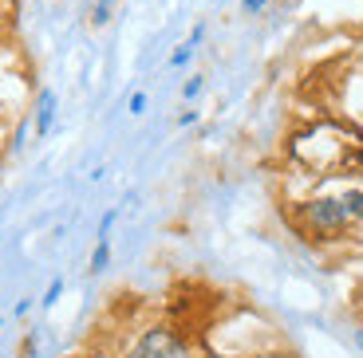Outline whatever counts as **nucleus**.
<instances>
[{"mask_svg": "<svg viewBox=\"0 0 363 358\" xmlns=\"http://www.w3.org/2000/svg\"><path fill=\"white\" fill-rule=\"evenodd\" d=\"M308 221L316 224L320 233H336V229H344L347 224V213H344V201H332V197H324V201H312L308 209Z\"/></svg>", "mask_w": 363, "mask_h": 358, "instance_id": "obj_1", "label": "nucleus"}, {"mask_svg": "<svg viewBox=\"0 0 363 358\" xmlns=\"http://www.w3.org/2000/svg\"><path fill=\"white\" fill-rule=\"evenodd\" d=\"M170 354H178V339L158 327V331H146L143 342H138L127 358H170Z\"/></svg>", "mask_w": 363, "mask_h": 358, "instance_id": "obj_2", "label": "nucleus"}, {"mask_svg": "<svg viewBox=\"0 0 363 358\" xmlns=\"http://www.w3.org/2000/svg\"><path fill=\"white\" fill-rule=\"evenodd\" d=\"M52 118H55V95H52V91H44V95H40V110H36V130H40V134H48Z\"/></svg>", "mask_w": 363, "mask_h": 358, "instance_id": "obj_3", "label": "nucleus"}, {"mask_svg": "<svg viewBox=\"0 0 363 358\" xmlns=\"http://www.w3.org/2000/svg\"><path fill=\"white\" fill-rule=\"evenodd\" d=\"M344 213H347V221H363V189L344 197Z\"/></svg>", "mask_w": 363, "mask_h": 358, "instance_id": "obj_4", "label": "nucleus"}, {"mask_svg": "<svg viewBox=\"0 0 363 358\" xmlns=\"http://www.w3.org/2000/svg\"><path fill=\"white\" fill-rule=\"evenodd\" d=\"M107 260H111V248H107V241H99V248H95V256H91V272H103Z\"/></svg>", "mask_w": 363, "mask_h": 358, "instance_id": "obj_5", "label": "nucleus"}, {"mask_svg": "<svg viewBox=\"0 0 363 358\" xmlns=\"http://www.w3.org/2000/svg\"><path fill=\"white\" fill-rule=\"evenodd\" d=\"M60 291H64V284H60V279H55V284L48 287V296H44V307H52V304H55V296H60Z\"/></svg>", "mask_w": 363, "mask_h": 358, "instance_id": "obj_6", "label": "nucleus"}, {"mask_svg": "<svg viewBox=\"0 0 363 358\" xmlns=\"http://www.w3.org/2000/svg\"><path fill=\"white\" fill-rule=\"evenodd\" d=\"M146 110V95H130V115H143Z\"/></svg>", "mask_w": 363, "mask_h": 358, "instance_id": "obj_7", "label": "nucleus"}, {"mask_svg": "<svg viewBox=\"0 0 363 358\" xmlns=\"http://www.w3.org/2000/svg\"><path fill=\"white\" fill-rule=\"evenodd\" d=\"M107 12H111V4H95V16L91 20H95V24H107Z\"/></svg>", "mask_w": 363, "mask_h": 358, "instance_id": "obj_8", "label": "nucleus"}, {"mask_svg": "<svg viewBox=\"0 0 363 358\" xmlns=\"http://www.w3.org/2000/svg\"><path fill=\"white\" fill-rule=\"evenodd\" d=\"M264 4H269V0H241V8H245V12H261Z\"/></svg>", "mask_w": 363, "mask_h": 358, "instance_id": "obj_9", "label": "nucleus"}, {"mask_svg": "<svg viewBox=\"0 0 363 358\" xmlns=\"http://www.w3.org/2000/svg\"><path fill=\"white\" fill-rule=\"evenodd\" d=\"M198 91H201V79H190V83H186V99H194Z\"/></svg>", "mask_w": 363, "mask_h": 358, "instance_id": "obj_10", "label": "nucleus"}, {"mask_svg": "<svg viewBox=\"0 0 363 358\" xmlns=\"http://www.w3.org/2000/svg\"><path fill=\"white\" fill-rule=\"evenodd\" d=\"M359 342H363V331H359Z\"/></svg>", "mask_w": 363, "mask_h": 358, "instance_id": "obj_11", "label": "nucleus"}]
</instances>
